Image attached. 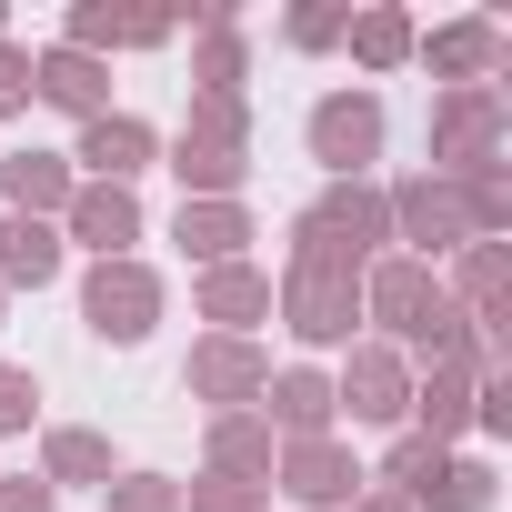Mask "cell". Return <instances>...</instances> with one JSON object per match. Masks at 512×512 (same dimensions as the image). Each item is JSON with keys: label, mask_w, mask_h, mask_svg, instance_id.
<instances>
[{"label": "cell", "mask_w": 512, "mask_h": 512, "mask_svg": "<svg viewBox=\"0 0 512 512\" xmlns=\"http://www.w3.org/2000/svg\"><path fill=\"white\" fill-rule=\"evenodd\" d=\"M392 251V201L382 181H332L322 201L292 211V262L302 272H372Z\"/></svg>", "instance_id": "obj_1"}, {"label": "cell", "mask_w": 512, "mask_h": 512, "mask_svg": "<svg viewBox=\"0 0 512 512\" xmlns=\"http://www.w3.org/2000/svg\"><path fill=\"white\" fill-rule=\"evenodd\" d=\"M512 101L502 81H472V91H432V181H482V171H512Z\"/></svg>", "instance_id": "obj_2"}, {"label": "cell", "mask_w": 512, "mask_h": 512, "mask_svg": "<svg viewBox=\"0 0 512 512\" xmlns=\"http://www.w3.org/2000/svg\"><path fill=\"white\" fill-rule=\"evenodd\" d=\"M272 322L302 352H352V332H362V272H302V262H282Z\"/></svg>", "instance_id": "obj_3"}, {"label": "cell", "mask_w": 512, "mask_h": 512, "mask_svg": "<svg viewBox=\"0 0 512 512\" xmlns=\"http://www.w3.org/2000/svg\"><path fill=\"white\" fill-rule=\"evenodd\" d=\"M432 312H442V272H432V262H412V251H382V262L362 272V322H382V342H392L402 362L422 352Z\"/></svg>", "instance_id": "obj_4"}, {"label": "cell", "mask_w": 512, "mask_h": 512, "mask_svg": "<svg viewBox=\"0 0 512 512\" xmlns=\"http://www.w3.org/2000/svg\"><path fill=\"white\" fill-rule=\"evenodd\" d=\"M382 91H322L312 101V121H302V141H312V161L332 171V181H372V161H382Z\"/></svg>", "instance_id": "obj_5"}, {"label": "cell", "mask_w": 512, "mask_h": 512, "mask_svg": "<svg viewBox=\"0 0 512 512\" xmlns=\"http://www.w3.org/2000/svg\"><path fill=\"white\" fill-rule=\"evenodd\" d=\"M171 312V292H161V272L151 262H91V282H81V322L111 342V352H131V342H151V322Z\"/></svg>", "instance_id": "obj_6"}, {"label": "cell", "mask_w": 512, "mask_h": 512, "mask_svg": "<svg viewBox=\"0 0 512 512\" xmlns=\"http://www.w3.org/2000/svg\"><path fill=\"white\" fill-rule=\"evenodd\" d=\"M332 412L362 422V432H402L412 422V362L392 342H352L342 372H332Z\"/></svg>", "instance_id": "obj_7"}, {"label": "cell", "mask_w": 512, "mask_h": 512, "mask_svg": "<svg viewBox=\"0 0 512 512\" xmlns=\"http://www.w3.org/2000/svg\"><path fill=\"white\" fill-rule=\"evenodd\" d=\"M272 492H282V502H302V512H352V502L372 492V472H362V452H352L342 432H322V442H282Z\"/></svg>", "instance_id": "obj_8"}, {"label": "cell", "mask_w": 512, "mask_h": 512, "mask_svg": "<svg viewBox=\"0 0 512 512\" xmlns=\"http://www.w3.org/2000/svg\"><path fill=\"white\" fill-rule=\"evenodd\" d=\"M262 382H272V352L262 342H231V332H201L191 362H181V392L201 412H262Z\"/></svg>", "instance_id": "obj_9"}, {"label": "cell", "mask_w": 512, "mask_h": 512, "mask_svg": "<svg viewBox=\"0 0 512 512\" xmlns=\"http://www.w3.org/2000/svg\"><path fill=\"white\" fill-rule=\"evenodd\" d=\"M191 91L201 101H251V41H241V0H191Z\"/></svg>", "instance_id": "obj_10"}, {"label": "cell", "mask_w": 512, "mask_h": 512, "mask_svg": "<svg viewBox=\"0 0 512 512\" xmlns=\"http://www.w3.org/2000/svg\"><path fill=\"white\" fill-rule=\"evenodd\" d=\"M382 201H392V241L412 251V262H452V251L472 241V231H462V191H452V181H432V171L392 181Z\"/></svg>", "instance_id": "obj_11"}, {"label": "cell", "mask_w": 512, "mask_h": 512, "mask_svg": "<svg viewBox=\"0 0 512 512\" xmlns=\"http://www.w3.org/2000/svg\"><path fill=\"white\" fill-rule=\"evenodd\" d=\"M141 191H121V181H81L71 191V211H61V241H81L91 262H141Z\"/></svg>", "instance_id": "obj_12"}, {"label": "cell", "mask_w": 512, "mask_h": 512, "mask_svg": "<svg viewBox=\"0 0 512 512\" xmlns=\"http://www.w3.org/2000/svg\"><path fill=\"white\" fill-rule=\"evenodd\" d=\"M412 61L442 81V91H472V81H502V61H512V41H502V21H442V31H422L412 41Z\"/></svg>", "instance_id": "obj_13"}, {"label": "cell", "mask_w": 512, "mask_h": 512, "mask_svg": "<svg viewBox=\"0 0 512 512\" xmlns=\"http://www.w3.org/2000/svg\"><path fill=\"white\" fill-rule=\"evenodd\" d=\"M151 161H161V131H151L141 111H101V121H81V141H71V171H81V181H121V191H131Z\"/></svg>", "instance_id": "obj_14"}, {"label": "cell", "mask_w": 512, "mask_h": 512, "mask_svg": "<svg viewBox=\"0 0 512 512\" xmlns=\"http://www.w3.org/2000/svg\"><path fill=\"white\" fill-rule=\"evenodd\" d=\"M262 422H272V442H322V432H342V412H332V372L282 362V372L262 382Z\"/></svg>", "instance_id": "obj_15"}, {"label": "cell", "mask_w": 512, "mask_h": 512, "mask_svg": "<svg viewBox=\"0 0 512 512\" xmlns=\"http://www.w3.org/2000/svg\"><path fill=\"white\" fill-rule=\"evenodd\" d=\"M191 312H201L211 332L251 342V322H272V272H262V262H221V272L191 282Z\"/></svg>", "instance_id": "obj_16"}, {"label": "cell", "mask_w": 512, "mask_h": 512, "mask_svg": "<svg viewBox=\"0 0 512 512\" xmlns=\"http://www.w3.org/2000/svg\"><path fill=\"white\" fill-rule=\"evenodd\" d=\"M41 482H51V492H111V482H121L111 432H91V422H51V432H41Z\"/></svg>", "instance_id": "obj_17"}, {"label": "cell", "mask_w": 512, "mask_h": 512, "mask_svg": "<svg viewBox=\"0 0 512 512\" xmlns=\"http://www.w3.org/2000/svg\"><path fill=\"white\" fill-rule=\"evenodd\" d=\"M171 241L191 251L201 272H221V262H241V251L262 241V221H251V201H181L171 211Z\"/></svg>", "instance_id": "obj_18"}, {"label": "cell", "mask_w": 512, "mask_h": 512, "mask_svg": "<svg viewBox=\"0 0 512 512\" xmlns=\"http://www.w3.org/2000/svg\"><path fill=\"white\" fill-rule=\"evenodd\" d=\"M0 191H11V211L21 221H61L71 211V191H81V171H71V151H0Z\"/></svg>", "instance_id": "obj_19"}, {"label": "cell", "mask_w": 512, "mask_h": 512, "mask_svg": "<svg viewBox=\"0 0 512 512\" xmlns=\"http://www.w3.org/2000/svg\"><path fill=\"white\" fill-rule=\"evenodd\" d=\"M31 101H51V111H71V121H101L111 111V61H81V51H31Z\"/></svg>", "instance_id": "obj_20"}, {"label": "cell", "mask_w": 512, "mask_h": 512, "mask_svg": "<svg viewBox=\"0 0 512 512\" xmlns=\"http://www.w3.org/2000/svg\"><path fill=\"white\" fill-rule=\"evenodd\" d=\"M272 462H282V442H272L262 412H211L201 472H221V482H262V492H272Z\"/></svg>", "instance_id": "obj_21"}, {"label": "cell", "mask_w": 512, "mask_h": 512, "mask_svg": "<svg viewBox=\"0 0 512 512\" xmlns=\"http://www.w3.org/2000/svg\"><path fill=\"white\" fill-rule=\"evenodd\" d=\"M61 262H71L61 221H21V211H0V292H51Z\"/></svg>", "instance_id": "obj_22"}, {"label": "cell", "mask_w": 512, "mask_h": 512, "mask_svg": "<svg viewBox=\"0 0 512 512\" xmlns=\"http://www.w3.org/2000/svg\"><path fill=\"white\" fill-rule=\"evenodd\" d=\"M472 372L462 362H442V372H412V422L402 432H422V442H442V452H462V432H472Z\"/></svg>", "instance_id": "obj_23"}, {"label": "cell", "mask_w": 512, "mask_h": 512, "mask_svg": "<svg viewBox=\"0 0 512 512\" xmlns=\"http://www.w3.org/2000/svg\"><path fill=\"white\" fill-rule=\"evenodd\" d=\"M402 502H412V512H492V502H502V472H492L482 452H442Z\"/></svg>", "instance_id": "obj_24"}, {"label": "cell", "mask_w": 512, "mask_h": 512, "mask_svg": "<svg viewBox=\"0 0 512 512\" xmlns=\"http://www.w3.org/2000/svg\"><path fill=\"white\" fill-rule=\"evenodd\" d=\"M412 41H422V21L402 11V0H372V11H352V21H342V51H352L372 81H382V71H402V61H412Z\"/></svg>", "instance_id": "obj_25"}, {"label": "cell", "mask_w": 512, "mask_h": 512, "mask_svg": "<svg viewBox=\"0 0 512 512\" xmlns=\"http://www.w3.org/2000/svg\"><path fill=\"white\" fill-rule=\"evenodd\" d=\"M442 292H452L462 312H502V302H512V251H502V241H462Z\"/></svg>", "instance_id": "obj_26"}, {"label": "cell", "mask_w": 512, "mask_h": 512, "mask_svg": "<svg viewBox=\"0 0 512 512\" xmlns=\"http://www.w3.org/2000/svg\"><path fill=\"white\" fill-rule=\"evenodd\" d=\"M171 141H201V151H241V161H251V101H201V91H191V111H181Z\"/></svg>", "instance_id": "obj_27"}, {"label": "cell", "mask_w": 512, "mask_h": 512, "mask_svg": "<svg viewBox=\"0 0 512 512\" xmlns=\"http://www.w3.org/2000/svg\"><path fill=\"white\" fill-rule=\"evenodd\" d=\"M181 512H272V492H262V482H221V472H201V482H181Z\"/></svg>", "instance_id": "obj_28"}, {"label": "cell", "mask_w": 512, "mask_h": 512, "mask_svg": "<svg viewBox=\"0 0 512 512\" xmlns=\"http://www.w3.org/2000/svg\"><path fill=\"white\" fill-rule=\"evenodd\" d=\"M101 512H181V482H171V472H121V482L101 492Z\"/></svg>", "instance_id": "obj_29"}, {"label": "cell", "mask_w": 512, "mask_h": 512, "mask_svg": "<svg viewBox=\"0 0 512 512\" xmlns=\"http://www.w3.org/2000/svg\"><path fill=\"white\" fill-rule=\"evenodd\" d=\"M342 21H352V11H332V0H302V11H282V41H292V51H342Z\"/></svg>", "instance_id": "obj_30"}, {"label": "cell", "mask_w": 512, "mask_h": 512, "mask_svg": "<svg viewBox=\"0 0 512 512\" xmlns=\"http://www.w3.org/2000/svg\"><path fill=\"white\" fill-rule=\"evenodd\" d=\"M31 422H41V372L0 362V432H31Z\"/></svg>", "instance_id": "obj_31"}, {"label": "cell", "mask_w": 512, "mask_h": 512, "mask_svg": "<svg viewBox=\"0 0 512 512\" xmlns=\"http://www.w3.org/2000/svg\"><path fill=\"white\" fill-rule=\"evenodd\" d=\"M21 111H31V51L0 41V121H21Z\"/></svg>", "instance_id": "obj_32"}, {"label": "cell", "mask_w": 512, "mask_h": 512, "mask_svg": "<svg viewBox=\"0 0 512 512\" xmlns=\"http://www.w3.org/2000/svg\"><path fill=\"white\" fill-rule=\"evenodd\" d=\"M472 432H482V442H502V432H512V372L472 392Z\"/></svg>", "instance_id": "obj_33"}, {"label": "cell", "mask_w": 512, "mask_h": 512, "mask_svg": "<svg viewBox=\"0 0 512 512\" xmlns=\"http://www.w3.org/2000/svg\"><path fill=\"white\" fill-rule=\"evenodd\" d=\"M0 512H61V492L41 472H0Z\"/></svg>", "instance_id": "obj_34"}, {"label": "cell", "mask_w": 512, "mask_h": 512, "mask_svg": "<svg viewBox=\"0 0 512 512\" xmlns=\"http://www.w3.org/2000/svg\"><path fill=\"white\" fill-rule=\"evenodd\" d=\"M352 512H412V502H402V492H362Z\"/></svg>", "instance_id": "obj_35"}, {"label": "cell", "mask_w": 512, "mask_h": 512, "mask_svg": "<svg viewBox=\"0 0 512 512\" xmlns=\"http://www.w3.org/2000/svg\"><path fill=\"white\" fill-rule=\"evenodd\" d=\"M0 41H11V0H0Z\"/></svg>", "instance_id": "obj_36"}, {"label": "cell", "mask_w": 512, "mask_h": 512, "mask_svg": "<svg viewBox=\"0 0 512 512\" xmlns=\"http://www.w3.org/2000/svg\"><path fill=\"white\" fill-rule=\"evenodd\" d=\"M0 312H11V292H0Z\"/></svg>", "instance_id": "obj_37"}]
</instances>
